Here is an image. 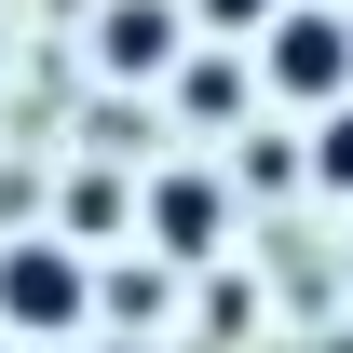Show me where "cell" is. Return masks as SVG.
Masks as SVG:
<instances>
[{"label": "cell", "mask_w": 353, "mask_h": 353, "mask_svg": "<svg viewBox=\"0 0 353 353\" xmlns=\"http://www.w3.org/2000/svg\"><path fill=\"white\" fill-rule=\"evenodd\" d=\"M259 82L285 95V109H340L353 95V14L340 0H285L259 28Z\"/></svg>", "instance_id": "cell-1"}, {"label": "cell", "mask_w": 353, "mask_h": 353, "mask_svg": "<svg viewBox=\"0 0 353 353\" xmlns=\"http://www.w3.org/2000/svg\"><path fill=\"white\" fill-rule=\"evenodd\" d=\"M82 312H95V272H82V245H54V231L0 245V326H28V340H68Z\"/></svg>", "instance_id": "cell-2"}, {"label": "cell", "mask_w": 353, "mask_h": 353, "mask_svg": "<svg viewBox=\"0 0 353 353\" xmlns=\"http://www.w3.org/2000/svg\"><path fill=\"white\" fill-rule=\"evenodd\" d=\"M176 54H190V0H109L95 14V68L109 82H176Z\"/></svg>", "instance_id": "cell-3"}, {"label": "cell", "mask_w": 353, "mask_h": 353, "mask_svg": "<svg viewBox=\"0 0 353 353\" xmlns=\"http://www.w3.org/2000/svg\"><path fill=\"white\" fill-rule=\"evenodd\" d=\"M218 231H231V190H218V176H190V163L150 176V245H163L176 272H204V259H218Z\"/></svg>", "instance_id": "cell-4"}, {"label": "cell", "mask_w": 353, "mask_h": 353, "mask_svg": "<svg viewBox=\"0 0 353 353\" xmlns=\"http://www.w3.org/2000/svg\"><path fill=\"white\" fill-rule=\"evenodd\" d=\"M231 95H245V68H231V54H176V109H190V123H218Z\"/></svg>", "instance_id": "cell-5"}, {"label": "cell", "mask_w": 353, "mask_h": 353, "mask_svg": "<svg viewBox=\"0 0 353 353\" xmlns=\"http://www.w3.org/2000/svg\"><path fill=\"white\" fill-rule=\"evenodd\" d=\"M312 176L353 204V95H340V109H312Z\"/></svg>", "instance_id": "cell-6"}, {"label": "cell", "mask_w": 353, "mask_h": 353, "mask_svg": "<svg viewBox=\"0 0 353 353\" xmlns=\"http://www.w3.org/2000/svg\"><path fill=\"white\" fill-rule=\"evenodd\" d=\"M190 14H204V28H218V41H245V28H272V14H285V0H190Z\"/></svg>", "instance_id": "cell-7"}, {"label": "cell", "mask_w": 353, "mask_h": 353, "mask_svg": "<svg viewBox=\"0 0 353 353\" xmlns=\"http://www.w3.org/2000/svg\"><path fill=\"white\" fill-rule=\"evenodd\" d=\"M123 353H150V340H123Z\"/></svg>", "instance_id": "cell-8"}]
</instances>
